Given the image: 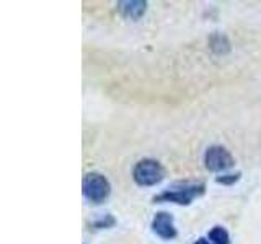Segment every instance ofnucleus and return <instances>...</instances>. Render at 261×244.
Segmentation results:
<instances>
[{"label":"nucleus","instance_id":"6e6552de","mask_svg":"<svg viewBox=\"0 0 261 244\" xmlns=\"http://www.w3.org/2000/svg\"><path fill=\"white\" fill-rule=\"evenodd\" d=\"M206 238L212 242V244H230V234L225 230L224 226H214L211 228Z\"/></svg>","mask_w":261,"mask_h":244},{"label":"nucleus","instance_id":"39448f33","mask_svg":"<svg viewBox=\"0 0 261 244\" xmlns=\"http://www.w3.org/2000/svg\"><path fill=\"white\" fill-rule=\"evenodd\" d=\"M150 228L159 238L165 239V241H171L178 236V230L175 226L173 215L168 214V211H157L152 218Z\"/></svg>","mask_w":261,"mask_h":244},{"label":"nucleus","instance_id":"9b49d317","mask_svg":"<svg viewBox=\"0 0 261 244\" xmlns=\"http://www.w3.org/2000/svg\"><path fill=\"white\" fill-rule=\"evenodd\" d=\"M191 244H212L207 238H198L196 241H193Z\"/></svg>","mask_w":261,"mask_h":244},{"label":"nucleus","instance_id":"f257e3e1","mask_svg":"<svg viewBox=\"0 0 261 244\" xmlns=\"http://www.w3.org/2000/svg\"><path fill=\"white\" fill-rule=\"evenodd\" d=\"M206 192V184L204 182H175L170 187H167L165 191H162L160 194L153 195L155 203L168 202V203H176V205H191L194 199L201 197Z\"/></svg>","mask_w":261,"mask_h":244},{"label":"nucleus","instance_id":"0eeeda50","mask_svg":"<svg viewBox=\"0 0 261 244\" xmlns=\"http://www.w3.org/2000/svg\"><path fill=\"white\" fill-rule=\"evenodd\" d=\"M209 49L217 55H225L230 52V41L224 35V33H212L209 36Z\"/></svg>","mask_w":261,"mask_h":244},{"label":"nucleus","instance_id":"7ed1b4c3","mask_svg":"<svg viewBox=\"0 0 261 244\" xmlns=\"http://www.w3.org/2000/svg\"><path fill=\"white\" fill-rule=\"evenodd\" d=\"M82 192H84V197L90 203H103L106 199L110 197L111 194V182L108 181V177L101 173H87L84 176V181H82Z\"/></svg>","mask_w":261,"mask_h":244},{"label":"nucleus","instance_id":"20e7f679","mask_svg":"<svg viewBox=\"0 0 261 244\" xmlns=\"http://www.w3.org/2000/svg\"><path fill=\"white\" fill-rule=\"evenodd\" d=\"M204 168L211 173H225L235 165V160L232 157V153L228 151L225 146L222 145H211L204 151L202 157Z\"/></svg>","mask_w":261,"mask_h":244},{"label":"nucleus","instance_id":"1a4fd4ad","mask_svg":"<svg viewBox=\"0 0 261 244\" xmlns=\"http://www.w3.org/2000/svg\"><path fill=\"white\" fill-rule=\"evenodd\" d=\"M114 225H116V218L111 214H106L98 217L95 222L90 223V230H108V228H113Z\"/></svg>","mask_w":261,"mask_h":244},{"label":"nucleus","instance_id":"423d86ee","mask_svg":"<svg viewBox=\"0 0 261 244\" xmlns=\"http://www.w3.org/2000/svg\"><path fill=\"white\" fill-rule=\"evenodd\" d=\"M149 4L145 0H119L116 4V10L122 18L127 20H141L147 12Z\"/></svg>","mask_w":261,"mask_h":244},{"label":"nucleus","instance_id":"9d476101","mask_svg":"<svg viewBox=\"0 0 261 244\" xmlns=\"http://www.w3.org/2000/svg\"><path fill=\"white\" fill-rule=\"evenodd\" d=\"M242 177V173L240 171H237V173H222L216 177V182L217 184H222V186H232L235 184L239 179Z\"/></svg>","mask_w":261,"mask_h":244},{"label":"nucleus","instance_id":"f03ea898","mask_svg":"<svg viewBox=\"0 0 261 244\" xmlns=\"http://www.w3.org/2000/svg\"><path fill=\"white\" fill-rule=\"evenodd\" d=\"M167 171L160 161L153 158L139 160L133 168V179L141 187H152L160 184L165 179Z\"/></svg>","mask_w":261,"mask_h":244}]
</instances>
